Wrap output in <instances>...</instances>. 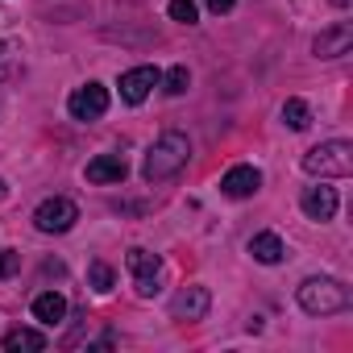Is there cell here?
Instances as JSON below:
<instances>
[{"instance_id": "obj_1", "label": "cell", "mask_w": 353, "mask_h": 353, "mask_svg": "<svg viewBox=\"0 0 353 353\" xmlns=\"http://www.w3.org/2000/svg\"><path fill=\"white\" fill-rule=\"evenodd\" d=\"M188 158H192V141L183 137V133H162L150 150H145V162H141V179L145 183H166V179H174L183 166H188Z\"/></svg>"}, {"instance_id": "obj_2", "label": "cell", "mask_w": 353, "mask_h": 353, "mask_svg": "<svg viewBox=\"0 0 353 353\" xmlns=\"http://www.w3.org/2000/svg\"><path fill=\"white\" fill-rule=\"evenodd\" d=\"M295 299H299V307L307 316H332V312L349 307V287L336 283V279H303Z\"/></svg>"}, {"instance_id": "obj_3", "label": "cell", "mask_w": 353, "mask_h": 353, "mask_svg": "<svg viewBox=\"0 0 353 353\" xmlns=\"http://www.w3.org/2000/svg\"><path fill=\"white\" fill-rule=\"evenodd\" d=\"M299 166L307 174H316V179H349L353 174V145L349 141H324V145L307 150Z\"/></svg>"}, {"instance_id": "obj_4", "label": "cell", "mask_w": 353, "mask_h": 353, "mask_svg": "<svg viewBox=\"0 0 353 353\" xmlns=\"http://www.w3.org/2000/svg\"><path fill=\"white\" fill-rule=\"evenodd\" d=\"M125 266H129V274H133V287H137V295L141 299H150V295H158V283H162V262H158V254H150V250H129L125 254Z\"/></svg>"}, {"instance_id": "obj_5", "label": "cell", "mask_w": 353, "mask_h": 353, "mask_svg": "<svg viewBox=\"0 0 353 353\" xmlns=\"http://www.w3.org/2000/svg\"><path fill=\"white\" fill-rule=\"evenodd\" d=\"M75 221H79V208H75L71 200H63V196L42 200V204L34 208V225H38V233H67V229H75Z\"/></svg>"}, {"instance_id": "obj_6", "label": "cell", "mask_w": 353, "mask_h": 353, "mask_svg": "<svg viewBox=\"0 0 353 353\" xmlns=\"http://www.w3.org/2000/svg\"><path fill=\"white\" fill-rule=\"evenodd\" d=\"M67 108H71L75 121H96V117L108 112V88H104V83H83V88L71 92Z\"/></svg>"}, {"instance_id": "obj_7", "label": "cell", "mask_w": 353, "mask_h": 353, "mask_svg": "<svg viewBox=\"0 0 353 353\" xmlns=\"http://www.w3.org/2000/svg\"><path fill=\"white\" fill-rule=\"evenodd\" d=\"M212 307V291L208 287H179L170 299V316L174 320H204Z\"/></svg>"}, {"instance_id": "obj_8", "label": "cell", "mask_w": 353, "mask_h": 353, "mask_svg": "<svg viewBox=\"0 0 353 353\" xmlns=\"http://www.w3.org/2000/svg\"><path fill=\"white\" fill-rule=\"evenodd\" d=\"M158 83H162L158 67H133V71L121 75V100L125 104H141L150 96V88H158Z\"/></svg>"}, {"instance_id": "obj_9", "label": "cell", "mask_w": 353, "mask_h": 353, "mask_svg": "<svg viewBox=\"0 0 353 353\" xmlns=\"http://www.w3.org/2000/svg\"><path fill=\"white\" fill-rule=\"evenodd\" d=\"M349 46H353V26L349 21H336L332 30H320V38L312 42L316 59H341V54H349Z\"/></svg>"}, {"instance_id": "obj_10", "label": "cell", "mask_w": 353, "mask_h": 353, "mask_svg": "<svg viewBox=\"0 0 353 353\" xmlns=\"http://www.w3.org/2000/svg\"><path fill=\"white\" fill-rule=\"evenodd\" d=\"M262 188V170L258 166H233V170H225V179H221V192L225 196H233V200H245V196H254Z\"/></svg>"}, {"instance_id": "obj_11", "label": "cell", "mask_w": 353, "mask_h": 353, "mask_svg": "<svg viewBox=\"0 0 353 353\" xmlns=\"http://www.w3.org/2000/svg\"><path fill=\"white\" fill-rule=\"evenodd\" d=\"M299 208H303L312 221H332V216H336V188H324V179H320V188H307V192H303Z\"/></svg>"}, {"instance_id": "obj_12", "label": "cell", "mask_w": 353, "mask_h": 353, "mask_svg": "<svg viewBox=\"0 0 353 353\" xmlns=\"http://www.w3.org/2000/svg\"><path fill=\"white\" fill-rule=\"evenodd\" d=\"M125 174H129V166L121 154H100L88 162V183H121Z\"/></svg>"}, {"instance_id": "obj_13", "label": "cell", "mask_w": 353, "mask_h": 353, "mask_svg": "<svg viewBox=\"0 0 353 353\" xmlns=\"http://www.w3.org/2000/svg\"><path fill=\"white\" fill-rule=\"evenodd\" d=\"M250 254H254V262H262V266H279V262L287 258L279 233H258V237L250 241Z\"/></svg>"}, {"instance_id": "obj_14", "label": "cell", "mask_w": 353, "mask_h": 353, "mask_svg": "<svg viewBox=\"0 0 353 353\" xmlns=\"http://www.w3.org/2000/svg\"><path fill=\"white\" fill-rule=\"evenodd\" d=\"M42 349H46V332H38V328L5 332V353H42Z\"/></svg>"}, {"instance_id": "obj_15", "label": "cell", "mask_w": 353, "mask_h": 353, "mask_svg": "<svg viewBox=\"0 0 353 353\" xmlns=\"http://www.w3.org/2000/svg\"><path fill=\"white\" fill-rule=\"evenodd\" d=\"M34 316H38L42 324H59V320L67 316V299H63L59 291H42V295L34 299Z\"/></svg>"}, {"instance_id": "obj_16", "label": "cell", "mask_w": 353, "mask_h": 353, "mask_svg": "<svg viewBox=\"0 0 353 353\" xmlns=\"http://www.w3.org/2000/svg\"><path fill=\"white\" fill-rule=\"evenodd\" d=\"M283 125H287V129H295V133H303V129L312 125V108H307L303 100H295V96H291V100L283 104Z\"/></svg>"}, {"instance_id": "obj_17", "label": "cell", "mask_w": 353, "mask_h": 353, "mask_svg": "<svg viewBox=\"0 0 353 353\" xmlns=\"http://www.w3.org/2000/svg\"><path fill=\"white\" fill-rule=\"evenodd\" d=\"M170 21H179V26H196V21H200L196 0H170Z\"/></svg>"}, {"instance_id": "obj_18", "label": "cell", "mask_w": 353, "mask_h": 353, "mask_svg": "<svg viewBox=\"0 0 353 353\" xmlns=\"http://www.w3.org/2000/svg\"><path fill=\"white\" fill-rule=\"evenodd\" d=\"M88 279H92V287H96L100 295L112 291V266H108V262H92V266H88Z\"/></svg>"}, {"instance_id": "obj_19", "label": "cell", "mask_w": 353, "mask_h": 353, "mask_svg": "<svg viewBox=\"0 0 353 353\" xmlns=\"http://www.w3.org/2000/svg\"><path fill=\"white\" fill-rule=\"evenodd\" d=\"M162 83H166V92H170V96H183V92H188V83H192V75H188V67H170Z\"/></svg>"}, {"instance_id": "obj_20", "label": "cell", "mask_w": 353, "mask_h": 353, "mask_svg": "<svg viewBox=\"0 0 353 353\" xmlns=\"http://www.w3.org/2000/svg\"><path fill=\"white\" fill-rule=\"evenodd\" d=\"M21 270V250H0V279H13Z\"/></svg>"}, {"instance_id": "obj_21", "label": "cell", "mask_w": 353, "mask_h": 353, "mask_svg": "<svg viewBox=\"0 0 353 353\" xmlns=\"http://www.w3.org/2000/svg\"><path fill=\"white\" fill-rule=\"evenodd\" d=\"M204 5H208V9H212V13H229V9H233V5H237V0H204Z\"/></svg>"}, {"instance_id": "obj_22", "label": "cell", "mask_w": 353, "mask_h": 353, "mask_svg": "<svg viewBox=\"0 0 353 353\" xmlns=\"http://www.w3.org/2000/svg\"><path fill=\"white\" fill-rule=\"evenodd\" d=\"M0 200H5V183H0Z\"/></svg>"}, {"instance_id": "obj_23", "label": "cell", "mask_w": 353, "mask_h": 353, "mask_svg": "<svg viewBox=\"0 0 353 353\" xmlns=\"http://www.w3.org/2000/svg\"><path fill=\"white\" fill-rule=\"evenodd\" d=\"M0 54H5V42H0Z\"/></svg>"}]
</instances>
